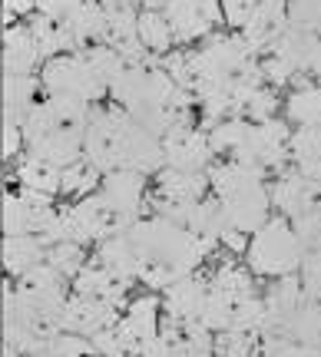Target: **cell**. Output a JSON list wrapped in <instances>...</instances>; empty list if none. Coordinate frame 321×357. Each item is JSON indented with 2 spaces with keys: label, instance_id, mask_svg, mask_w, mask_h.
Instances as JSON below:
<instances>
[{
  "label": "cell",
  "instance_id": "13",
  "mask_svg": "<svg viewBox=\"0 0 321 357\" xmlns=\"http://www.w3.org/2000/svg\"><path fill=\"white\" fill-rule=\"evenodd\" d=\"M292 155H295L298 172L321 185V126H301L292 139Z\"/></svg>",
  "mask_w": 321,
  "mask_h": 357
},
{
  "label": "cell",
  "instance_id": "17",
  "mask_svg": "<svg viewBox=\"0 0 321 357\" xmlns=\"http://www.w3.org/2000/svg\"><path fill=\"white\" fill-rule=\"evenodd\" d=\"M140 40L142 47H149V50H169V43H172V26H169L166 13H156V10H142L140 13Z\"/></svg>",
  "mask_w": 321,
  "mask_h": 357
},
{
  "label": "cell",
  "instance_id": "18",
  "mask_svg": "<svg viewBox=\"0 0 321 357\" xmlns=\"http://www.w3.org/2000/svg\"><path fill=\"white\" fill-rule=\"evenodd\" d=\"M212 291L222 294V298H229L232 305H242V301H248V298H252V281H248V275H245L239 265H225L216 275Z\"/></svg>",
  "mask_w": 321,
  "mask_h": 357
},
{
  "label": "cell",
  "instance_id": "21",
  "mask_svg": "<svg viewBox=\"0 0 321 357\" xmlns=\"http://www.w3.org/2000/svg\"><path fill=\"white\" fill-rule=\"evenodd\" d=\"M96 172L100 169L90 166L87 159H80L73 166L64 169V178H60V192H90L96 185Z\"/></svg>",
  "mask_w": 321,
  "mask_h": 357
},
{
  "label": "cell",
  "instance_id": "6",
  "mask_svg": "<svg viewBox=\"0 0 321 357\" xmlns=\"http://www.w3.org/2000/svg\"><path fill=\"white\" fill-rule=\"evenodd\" d=\"M100 199H103L106 208L113 212L119 231L133 229L136 218H140V205H142V176L140 172H129V169L106 172Z\"/></svg>",
  "mask_w": 321,
  "mask_h": 357
},
{
  "label": "cell",
  "instance_id": "24",
  "mask_svg": "<svg viewBox=\"0 0 321 357\" xmlns=\"http://www.w3.org/2000/svg\"><path fill=\"white\" fill-rule=\"evenodd\" d=\"M258 3L262 0H222V13H225V20L229 24H248L252 20V13L258 10Z\"/></svg>",
  "mask_w": 321,
  "mask_h": 357
},
{
  "label": "cell",
  "instance_id": "8",
  "mask_svg": "<svg viewBox=\"0 0 321 357\" xmlns=\"http://www.w3.org/2000/svg\"><path fill=\"white\" fill-rule=\"evenodd\" d=\"M169 169H182V172H202L206 162L212 159V139L195 132V129H176L172 136H166L163 142Z\"/></svg>",
  "mask_w": 321,
  "mask_h": 357
},
{
  "label": "cell",
  "instance_id": "15",
  "mask_svg": "<svg viewBox=\"0 0 321 357\" xmlns=\"http://www.w3.org/2000/svg\"><path fill=\"white\" fill-rule=\"evenodd\" d=\"M206 288L199 284L195 278H179V281H172L169 284V298H166V305L169 311L176 314V318H195V314H202V307H206Z\"/></svg>",
  "mask_w": 321,
  "mask_h": 357
},
{
  "label": "cell",
  "instance_id": "23",
  "mask_svg": "<svg viewBox=\"0 0 321 357\" xmlns=\"http://www.w3.org/2000/svg\"><path fill=\"white\" fill-rule=\"evenodd\" d=\"M80 3H83V0H40L37 10H40V17H47V20H53V24L66 26L70 24V17L80 10Z\"/></svg>",
  "mask_w": 321,
  "mask_h": 357
},
{
  "label": "cell",
  "instance_id": "26",
  "mask_svg": "<svg viewBox=\"0 0 321 357\" xmlns=\"http://www.w3.org/2000/svg\"><path fill=\"white\" fill-rule=\"evenodd\" d=\"M311 73L321 79V40H318V47H315V56H311Z\"/></svg>",
  "mask_w": 321,
  "mask_h": 357
},
{
  "label": "cell",
  "instance_id": "9",
  "mask_svg": "<svg viewBox=\"0 0 321 357\" xmlns=\"http://www.w3.org/2000/svg\"><path fill=\"white\" fill-rule=\"evenodd\" d=\"M271 202L295 222V218H301L308 208H315V205L321 202V185L311 182V178H305L301 172L282 176L275 182V189H271Z\"/></svg>",
  "mask_w": 321,
  "mask_h": 357
},
{
  "label": "cell",
  "instance_id": "2",
  "mask_svg": "<svg viewBox=\"0 0 321 357\" xmlns=\"http://www.w3.org/2000/svg\"><path fill=\"white\" fill-rule=\"evenodd\" d=\"M212 149H222V153H232L235 162L242 166H252L258 172L278 166L285 155V129L278 123H242V119H232V123H222V126L212 129Z\"/></svg>",
  "mask_w": 321,
  "mask_h": 357
},
{
  "label": "cell",
  "instance_id": "25",
  "mask_svg": "<svg viewBox=\"0 0 321 357\" xmlns=\"http://www.w3.org/2000/svg\"><path fill=\"white\" fill-rule=\"evenodd\" d=\"M40 0H3V10H7V20H10V13L13 17H24V13H30L33 7H37Z\"/></svg>",
  "mask_w": 321,
  "mask_h": 357
},
{
  "label": "cell",
  "instance_id": "11",
  "mask_svg": "<svg viewBox=\"0 0 321 357\" xmlns=\"http://www.w3.org/2000/svg\"><path fill=\"white\" fill-rule=\"evenodd\" d=\"M47 252H50V245L40 235H7V242H3V261L13 275H27L37 265H43Z\"/></svg>",
  "mask_w": 321,
  "mask_h": 357
},
{
  "label": "cell",
  "instance_id": "3",
  "mask_svg": "<svg viewBox=\"0 0 321 357\" xmlns=\"http://www.w3.org/2000/svg\"><path fill=\"white\" fill-rule=\"evenodd\" d=\"M308 245L285 218H269L248 242V265L262 275H292L301 268Z\"/></svg>",
  "mask_w": 321,
  "mask_h": 357
},
{
  "label": "cell",
  "instance_id": "12",
  "mask_svg": "<svg viewBox=\"0 0 321 357\" xmlns=\"http://www.w3.org/2000/svg\"><path fill=\"white\" fill-rule=\"evenodd\" d=\"M37 79L20 73H3V123H24V116L37 106L33 102Z\"/></svg>",
  "mask_w": 321,
  "mask_h": 357
},
{
  "label": "cell",
  "instance_id": "7",
  "mask_svg": "<svg viewBox=\"0 0 321 357\" xmlns=\"http://www.w3.org/2000/svg\"><path fill=\"white\" fill-rule=\"evenodd\" d=\"M163 13L172 26V37L186 43L209 33L222 20V0H169Z\"/></svg>",
  "mask_w": 321,
  "mask_h": 357
},
{
  "label": "cell",
  "instance_id": "19",
  "mask_svg": "<svg viewBox=\"0 0 321 357\" xmlns=\"http://www.w3.org/2000/svg\"><path fill=\"white\" fill-rule=\"evenodd\" d=\"M288 116L301 126H321V86L298 89L288 100Z\"/></svg>",
  "mask_w": 321,
  "mask_h": 357
},
{
  "label": "cell",
  "instance_id": "22",
  "mask_svg": "<svg viewBox=\"0 0 321 357\" xmlns=\"http://www.w3.org/2000/svg\"><path fill=\"white\" fill-rule=\"evenodd\" d=\"M301 284H305V291L308 298L321 301V252L318 248H311L305 261H301Z\"/></svg>",
  "mask_w": 321,
  "mask_h": 357
},
{
  "label": "cell",
  "instance_id": "14",
  "mask_svg": "<svg viewBox=\"0 0 321 357\" xmlns=\"http://www.w3.org/2000/svg\"><path fill=\"white\" fill-rule=\"evenodd\" d=\"M206 176L202 172H182V169H166L159 178V189L172 205H195V199L206 192Z\"/></svg>",
  "mask_w": 321,
  "mask_h": 357
},
{
  "label": "cell",
  "instance_id": "4",
  "mask_svg": "<svg viewBox=\"0 0 321 357\" xmlns=\"http://www.w3.org/2000/svg\"><path fill=\"white\" fill-rule=\"evenodd\" d=\"M43 86L50 89V96H73L90 102L110 86V79L100 73L90 53H66V56H53L43 66Z\"/></svg>",
  "mask_w": 321,
  "mask_h": 357
},
{
  "label": "cell",
  "instance_id": "1",
  "mask_svg": "<svg viewBox=\"0 0 321 357\" xmlns=\"http://www.w3.org/2000/svg\"><path fill=\"white\" fill-rule=\"evenodd\" d=\"M212 185L218 192V202L229 212L232 225L239 231H258L269 222L271 192L262 185V172L242 162H225L212 169Z\"/></svg>",
  "mask_w": 321,
  "mask_h": 357
},
{
  "label": "cell",
  "instance_id": "10",
  "mask_svg": "<svg viewBox=\"0 0 321 357\" xmlns=\"http://www.w3.org/2000/svg\"><path fill=\"white\" fill-rule=\"evenodd\" d=\"M40 60H43V50H40L30 24L10 26V30L3 33V70H7V73L33 77V70H37Z\"/></svg>",
  "mask_w": 321,
  "mask_h": 357
},
{
  "label": "cell",
  "instance_id": "5",
  "mask_svg": "<svg viewBox=\"0 0 321 357\" xmlns=\"http://www.w3.org/2000/svg\"><path fill=\"white\" fill-rule=\"evenodd\" d=\"M57 218L50 205V195L40 192H27L24 195H7L3 199V229L7 235H43L50 229V222Z\"/></svg>",
  "mask_w": 321,
  "mask_h": 357
},
{
  "label": "cell",
  "instance_id": "20",
  "mask_svg": "<svg viewBox=\"0 0 321 357\" xmlns=\"http://www.w3.org/2000/svg\"><path fill=\"white\" fill-rule=\"evenodd\" d=\"M47 261H50V265L57 268L64 278L80 275V271H83V245H80V242H57V245H50Z\"/></svg>",
  "mask_w": 321,
  "mask_h": 357
},
{
  "label": "cell",
  "instance_id": "16",
  "mask_svg": "<svg viewBox=\"0 0 321 357\" xmlns=\"http://www.w3.org/2000/svg\"><path fill=\"white\" fill-rule=\"evenodd\" d=\"M17 178L24 182L27 192L53 195V192H60V178H64V169H57V166H50V162L37 159V155H30L24 166L17 169Z\"/></svg>",
  "mask_w": 321,
  "mask_h": 357
}]
</instances>
